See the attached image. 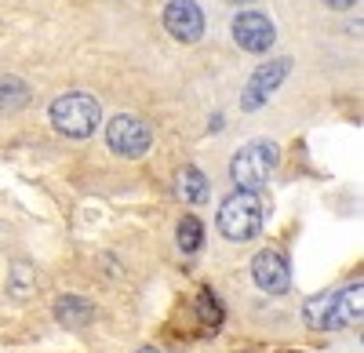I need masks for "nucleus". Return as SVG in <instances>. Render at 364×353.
Masks as SVG:
<instances>
[{
	"label": "nucleus",
	"instance_id": "f3484780",
	"mask_svg": "<svg viewBox=\"0 0 364 353\" xmlns=\"http://www.w3.org/2000/svg\"><path fill=\"white\" fill-rule=\"evenodd\" d=\"M233 4H240V0H233Z\"/></svg>",
	"mask_w": 364,
	"mask_h": 353
},
{
	"label": "nucleus",
	"instance_id": "7ed1b4c3",
	"mask_svg": "<svg viewBox=\"0 0 364 353\" xmlns=\"http://www.w3.org/2000/svg\"><path fill=\"white\" fill-rule=\"evenodd\" d=\"M262 229L259 190H237L219 204V233L226 241H252Z\"/></svg>",
	"mask_w": 364,
	"mask_h": 353
},
{
	"label": "nucleus",
	"instance_id": "20e7f679",
	"mask_svg": "<svg viewBox=\"0 0 364 353\" xmlns=\"http://www.w3.org/2000/svg\"><path fill=\"white\" fill-rule=\"evenodd\" d=\"M106 142H109V150L117 157H142L149 146H154V131H149V124L142 121V116H132V113H120L113 116V121L106 124Z\"/></svg>",
	"mask_w": 364,
	"mask_h": 353
},
{
	"label": "nucleus",
	"instance_id": "dca6fc26",
	"mask_svg": "<svg viewBox=\"0 0 364 353\" xmlns=\"http://www.w3.org/2000/svg\"><path fill=\"white\" fill-rule=\"evenodd\" d=\"M139 353H157V349H154V346H142V349H139Z\"/></svg>",
	"mask_w": 364,
	"mask_h": 353
},
{
	"label": "nucleus",
	"instance_id": "f257e3e1",
	"mask_svg": "<svg viewBox=\"0 0 364 353\" xmlns=\"http://www.w3.org/2000/svg\"><path fill=\"white\" fill-rule=\"evenodd\" d=\"M48 116H51V128L58 135L87 139V135H95V128L102 121V106H99V99H91L84 92H66L51 102Z\"/></svg>",
	"mask_w": 364,
	"mask_h": 353
},
{
	"label": "nucleus",
	"instance_id": "6e6552de",
	"mask_svg": "<svg viewBox=\"0 0 364 353\" xmlns=\"http://www.w3.org/2000/svg\"><path fill=\"white\" fill-rule=\"evenodd\" d=\"M164 29L182 44H197L204 37V11L193 4V0H168Z\"/></svg>",
	"mask_w": 364,
	"mask_h": 353
},
{
	"label": "nucleus",
	"instance_id": "1a4fd4ad",
	"mask_svg": "<svg viewBox=\"0 0 364 353\" xmlns=\"http://www.w3.org/2000/svg\"><path fill=\"white\" fill-rule=\"evenodd\" d=\"M360 299H364V288L350 284L336 295H328V310H324V332H339V328H353L360 325Z\"/></svg>",
	"mask_w": 364,
	"mask_h": 353
},
{
	"label": "nucleus",
	"instance_id": "9d476101",
	"mask_svg": "<svg viewBox=\"0 0 364 353\" xmlns=\"http://www.w3.org/2000/svg\"><path fill=\"white\" fill-rule=\"evenodd\" d=\"M91 317H95V306H91L87 299H80V295H63V299L55 303V320L63 328H70V332L87 328Z\"/></svg>",
	"mask_w": 364,
	"mask_h": 353
},
{
	"label": "nucleus",
	"instance_id": "2eb2a0df",
	"mask_svg": "<svg viewBox=\"0 0 364 353\" xmlns=\"http://www.w3.org/2000/svg\"><path fill=\"white\" fill-rule=\"evenodd\" d=\"M321 4L336 8V11H346V8H353V4H357V0H321Z\"/></svg>",
	"mask_w": 364,
	"mask_h": 353
},
{
	"label": "nucleus",
	"instance_id": "0eeeda50",
	"mask_svg": "<svg viewBox=\"0 0 364 353\" xmlns=\"http://www.w3.org/2000/svg\"><path fill=\"white\" fill-rule=\"evenodd\" d=\"M252 277L266 295H284V291L291 288V266L277 248H262L252 259Z\"/></svg>",
	"mask_w": 364,
	"mask_h": 353
},
{
	"label": "nucleus",
	"instance_id": "f03ea898",
	"mask_svg": "<svg viewBox=\"0 0 364 353\" xmlns=\"http://www.w3.org/2000/svg\"><path fill=\"white\" fill-rule=\"evenodd\" d=\"M281 164V146L269 139H252L245 142L230 161V179L237 183V190H259Z\"/></svg>",
	"mask_w": 364,
	"mask_h": 353
},
{
	"label": "nucleus",
	"instance_id": "39448f33",
	"mask_svg": "<svg viewBox=\"0 0 364 353\" xmlns=\"http://www.w3.org/2000/svg\"><path fill=\"white\" fill-rule=\"evenodd\" d=\"M288 73H291V58H269V63H262V66L248 77L245 92H240V109H245V113H255V109L284 84Z\"/></svg>",
	"mask_w": 364,
	"mask_h": 353
},
{
	"label": "nucleus",
	"instance_id": "ddd939ff",
	"mask_svg": "<svg viewBox=\"0 0 364 353\" xmlns=\"http://www.w3.org/2000/svg\"><path fill=\"white\" fill-rule=\"evenodd\" d=\"M200 244H204V226H200V219L186 215V219L178 222V248L186 251V255H193Z\"/></svg>",
	"mask_w": 364,
	"mask_h": 353
},
{
	"label": "nucleus",
	"instance_id": "4468645a",
	"mask_svg": "<svg viewBox=\"0 0 364 353\" xmlns=\"http://www.w3.org/2000/svg\"><path fill=\"white\" fill-rule=\"evenodd\" d=\"M200 317H204V325L219 328V320H223V310H219L215 295H200Z\"/></svg>",
	"mask_w": 364,
	"mask_h": 353
},
{
	"label": "nucleus",
	"instance_id": "f8f14e48",
	"mask_svg": "<svg viewBox=\"0 0 364 353\" xmlns=\"http://www.w3.org/2000/svg\"><path fill=\"white\" fill-rule=\"evenodd\" d=\"M29 102V87L18 77H0V113H15Z\"/></svg>",
	"mask_w": 364,
	"mask_h": 353
},
{
	"label": "nucleus",
	"instance_id": "9b49d317",
	"mask_svg": "<svg viewBox=\"0 0 364 353\" xmlns=\"http://www.w3.org/2000/svg\"><path fill=\"white\" fill-rule=\"evenodd\" d=\"M178 197L182 200H190V204H200L208 200V179H204V171L200 168H182L178 171Z\"/></svg>",
	"mask_w": 364,
	"mask_h": 353
},
{
	"label": "nucleus",
	"instance_id": "423d86ee",
	"mask_svg": "<svg viewBox=\"0 0 364 353\" xmlns=\"http://www.w3.org/2000/svg\"><path fill=\"white\" fill-rule=\"evenodd\" d=\"M233 40L252 55H266L273 48V40H277V26L262 11H240L233 18Z\"/></svg>",
	"mask_w": 364,
	"mask_h": 353
}]
</instances>
